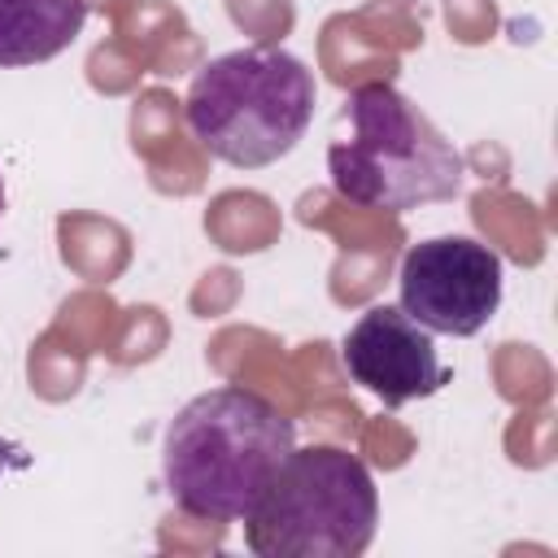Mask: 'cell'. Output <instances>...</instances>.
Segmentation results:
<instances>
[{
  "instance_id": "1",
  "label": "cell",
  "mask_w": 558,
  "mask_h": 558,
  "mask_svg": "<svg viewBox=\"0 0 558 558\" xmlns=\"http://www.w3.org/2000/svg\"><path fill=\"white\" fill-rule=\"evenodd\" d=\"M296 445L292 418L262 392L222 384L192 397L166 427L161 475L183 514L240 523Z\"/></svg>"
},
{
  "instance_id": "2",
  "label": "cell",
  "mask_w": 558,
  "mask_h": 558,
  "mask_svg": "<svg viewBox=\"0 0 558 558\" xmlns=\"http://www.w3.org/2000/svg\"><path fill=\"white\" fill-rule=\"evenodd\" d=\"M314 96V70L301 57L275 44H248L196 70L183 118L209 157L235 170H262L301 144Z\"/></svg>"
},
{
  "instance_id": "3",
  "label": "cell",
  "mask_w": 558,
  "mask_h": 558,
  "mask_svg": "<svg viewBox=\"0 0 558 558\" xmlns=\"http://www.w3.org/2000/svg\"><path fill=\"white\" fill-rule=\"evenodd\" d=\"M353 135L327 148L331 187L366 209L405 214L462 192V153L392 83H362L349 96Z\"/></svg>"
},
{
  "instance_id": "4",
  "label": "cell",
  "mask_w": 558,
  "mask_h": 558,
  "mask_svg": "<svg viewBox=\"0 0 558 558\" xmlns=\"http://www.w3.org/2000/svg\"><path fill=\"white\" fill-rule=\"evenodd\" d=\"M375 527L379 493L366 462L340 445H292L248 510L244 541L257 558H357Z\"/></svg>"
},
{
  "instance_id": "5",
  "label": "cell",
  "mask_w": 558,
  "mask_h": 558,
  "mask_svg": "<svg viewBox=\"0 0 558 558\" xmlns=\"http://www.w3.org/2000/svg\"><path fill=\"white\" fill-rule=\"evenodd\" d=\"M397 292L432 336H475L501 305V257L471 235H432L401 257Z\"/></svg>"
},
{
  "instance_id": "6",
  "label": "cell",
  "mask_w": 558,
  "mask_h": 558,
  "mask_svg": "<svg viewBox=\"0 0 558 558\" xmlns=\"http://www.w3.org/2000/svg\"><path fill=\"white\" fill-rule=\"evenodd\" d=\"M340 362L353 384H362L392 410L432 397L445 384V366L436 357L432 331L418 327L401 305H371L344 331Z\"/></svg>"
},
{
  "instance_id": "7",
  "label": "cell",
  "mask_w": 558,
  "mask_h": 558,
  "mask_svg": "<svg viewBox=\"0 0 558 558\" xmlns=\"http://www.w3.org/2000/svg\"><path fill=\"white\" fill-rule=\"evenodd\" d=\"M87 22V0H0V70L61 57Z\"/></svg>"
},
{
  "instance_id": "8",
  "label": "cell",
  "mask_w": 558,
  "mask_h": 558,
  "mask_svg": "<svg viewBox=\"0 0 558 558\" xmlns=\"http://www.w3.org/2000/svg\"><path fill=\"white\" fill-rule=\"evenodd\" d=\"M9 466H26V458H22V449H17V445L0 440V475H4Z\"/></svg>"
},
{
  "instance_id": "9",
  "label": "cell",
  "mask_w": 558,
  "mask_h": 558,
  "mask_svg": "<svg viewBox=\"0 0 558 558\" xmlns=\"http://www.w3.org/2000/svg\"><path fill=\"white\" fill-rule=\"evenodd\" d=\"M0 214H4V179H0Z\"/></svg>"
}]
</instances>
